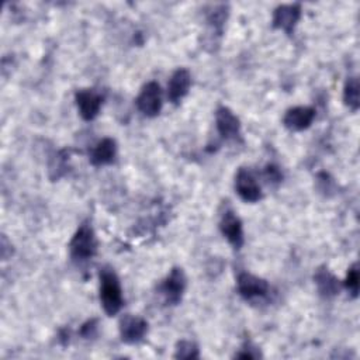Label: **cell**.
Here are the masks:
<instances>
[{"instance_id":"ba28073f","label":"cell","mask_w":360,"mask_h":360,"mask_svg":"<svg viewBox=\"0 0 360 360\" xmlns=\"http://www.w3.org/2000/svg\"><path fill=\"white\" fill-rule=\"evenodd\" d=\"M148 330V322L138 315H125L120 321V335L125 343H138Z\"/></svg>"},{"instance_id":"44dd1931","label":"cell","mask_w":360,"mask_h":360,"mask_svg":"<svg viewBox=\"0 0 360 360\" xmlns=\"http://www.w3.org/2000/svg\"><path fill=\"white\" fill-rule=\"evenodd\" d=\"M264 174H266V179L271 183H280L281 179H283V174H281L280 169L274 165H267L266 169H264Z\"/></svg>"},{"instance_id":"3957f363","label":"cell","mask_w":360,"mask_h":360,"mask_svg":"<svg viewBox=\"0 0 360 360\" xmlns=\"http://www.w3.org/2000/svg\"><path fill=\"white\" fill-rule=\"evenodd\" d=\"M236 287H238L239 294L246 301H255V300L264 298L270 292V287L266 280H263L257 276H253L248 271H242L238 274Z\"/></svg>"},{"instance_id":"5bb4252c","label":"cell","mask_w":360,"mask_h":360,"mask_svg":"<svg viewBox=\"0 0 360 360\" xmlns=\"http://www.w3.org/2000/svg\"><path fill=\"white\" fill-rule=\"evenodd\" d=\"M117 156V145L112 138H104L91 149L90 162L94 166H104L114 162Z\"/></svg>"},{"instance_id":"277c9868","label":"cell","mask_w":360,"mask_h":360,"mask_svg":"<svg viewBox=\"0 0 360 360\" xmlns=\"http://www.w3.org/2000/svg\"><path fill=\"white\" fill-rule=\"evenodd\" d=\"M138 110L146 117H156L162 110V90L156 82L146 83L136 97Z\"/></svg>"},{"instance_id":"6da1fadb","label":"cell","mask_w":360,"mask_h":360,"mask_svg":"<svg viewBox=\"0 0 360 360\" xmlns=\"http://www.w3.org/2000/svg\"><path fill=\"white\" fill-rule=\"evenodd\" d=\"M100 301L107 315L112 316L122 307V290L115 271L104 267L100 271Z\"/></svg>"},{"instance_id":"603a6c76","label":"cell","mask_w":360,"mask_h":360,"mask_svg":"<svg viewBox=\"0 0 360 360\" xmlns=\"http://www.w3.org/2000/svg\"><path fill=\"white\" fill-rule=\"evenodd\" d=\"M253 349L250 347V345L248 343V345H245V347L242 349V352H239V353H236L235 354V357H240V359H256V357H259L260 356V353L259 352H252Z\"/></svg>"},{"instance_id":"e0dca14e","label":"cell","mask_w":360,"mask_h":360,"mask_svg":"<svg viewBox=\"0 0 360 360\" xmlns=\"http://www.w3.org/2000/svg\"><path fill=\"white\" fill-rule=\"evenodd\" d=\"M226 17H228V7L225 4L214 6L212 10L208 13L207 21H208V24L211 25V28H212V31L215 34L219 35L222 32V28H224V24L226 21Z\"/></svg>"},{"instance_id":"7402d4cb","label":"cell","mask_w":360,"mask_h":360,"mask_svg":"<svg viewBox=\"0 0 360 360\" xmlns=\"http://www.w3.org/2000/svg\"><path fill=\"white\" fill-rule=\"evenodd\" d=\"M97 332V321L96 319H90L87 321L86 323L82 325L80 328V335L84 338V339H90L96 335Z\"/></svg>"},{"instance_id":"9a60e30c","label":"cell","mask_w":360,"mask_h":360,"mask_svg":"<svg viewBox=\"0 0 360 360\" xmlns=\"http://www.w3.org/2000/svg\"><path fill=\"white\" fill-rule=\"evenodd\" d=\"M314 280L319 294L325 298L335 297L340 290L339 280L326 267H319L314 276Z\"/></svg>"},{"instance_id":"7c38bea8","label":"cell","mask_w":360,"mask_h":360,"mask_svg":"<svg viewBox=\"0 0 360 360\" xmlns=\"http://www.w3.org/2000/svg\"><path fill=\"white\" fill-rule=\"evenodd\" d=\"M314 118H315V110L312 107L300 105V107H292L285 112L283 118V124L290 131H304L312 124Z\"/></svg>"},{"instance_id":"52a82bcc","label":"cell","mask_w":360,"mask_h":360,"mask_svg":"<svg viewBox=\"0 0 360 360\" xmlns=\"http://www.w3.org/2000/svg\"><path fill=\"white\" fill-rule=\"evenodd\" d=\"M186 290V276L180 267L172 269L169 276L163 280L160 285V292L163 294L166 302L174 305L181 300Z\"/></svg>"},{"instance_id":"8fae6325","label":"cell","mask_w":360,"mask_h":360,"mask_svg":"<svg viewBox=\"0 0 360 360\" xmlns=\"http://www.w3.org/2000/svg\"><path fill=\"white\" fill-rule=\"evenodd\" d=\"M217 131L224 139H235L240 132L239 118L228 108L219 107L215 112Z\"/></svg>"},{"instance_id":"9c48e42d","label":"cell","mask_w":360,"mask_h":360,"mask_svg":"<svg viewBox=\"0 0 360 360\" xmlns=\"http://www.w3.org/2000/svg\"><path fill=\"white\" fill-rule=\"evenodd\" d=\"M301 17L300 4H283L278 6L273 13V27L283 30L285 34L291 35L295 24Z\"/></svg>"},{"instance_id":"ac0fdd59","label":"cell","mask_w":360,"mask_h":360,"mask_svg":"<svg viewBox=\"0 0 360 360\" xmlns=\"http://www.w3.org/2000/svg\"><path fill=\"white\" fill-rule=\"evenodd\" d=\"M69 153L66 150H60L49 163V176L52 180H58L66 172V160Z\"/></svg>"},{"instance_id":"8992f818","label":"cell","mask_w":360,"mask_h":360,"mask_svg":"<svg viewBox=\"0 0 360 360\" xmlns=\"http://www.w3.org/2000/svg\"><path fill=\"white\" fill-rule=\"evenodd\" d=\"M75 100H76L79 114L86 121L94 120L103 104V96L91 89L79 90L75 96Z\"/></svg>"},{"instance_id":"30bf717a","label":"cell","mask_w":360,"mask_h":360,"mask_svg":"<svg viewBox=\"0 0 360 360\" xmlns=\"http://www.w3.org/2000/svg\"><path fill=\"white\" fill-rule=\"evenodd\" d=\"M219 229L235 249H239L243 245V226L233 211L228 210L222 214L219 221Z\"/></svg>"},{"instance_id":"d6986e66","label":"cell","mask_w":360,"mask_h":360,"mask_svg":"<svg viewBox=\"0 0 360 360\" xmlns=\"http://www.w3.org/2000/svg\"><path fill=\"white\" fill-rule=\"evenodd\" d=\"M198 347L191 340H180L176 345V359H198Z\"/></svg>"},{"instance_id":"4fadbf2b","label":"cell","mask_w":360,"mask_h":360,"mask_svg":"<svg viewBox=\"0 0 360 360\" xmlns=\"http://www.w3.org/2000/svg\"><path fill=\"white\" fill-rule=\"evenodd\" d=\"M191 84V76L187 69H177L167 83V98L170 103L177 104L180 103L184 96L188 93Z\"/></svg>"},{"instance_id":"2e32d148","label":"cell","mask_w":360,"mask_h":360,"mask_svg":"<svg viewBox=\"0 0 360 360\" xmlns=\"http://www.w3.org/2000/svg\"><path fill=\"white\" fill-rule=\"evenodd\" d=\"M360 91H359V80L357 77H349L343 87V101L345 104L356 111L360 104Z\"/></svg>"},{"instance_id":"5b68a950","label":"cell","mask_w":360,"mask_h":360,"mask_svg":"<svg viewBox=\"0 0 360 360\" xmlns=\"http://www.w3.org/2000/svg\"><path fill=\"white\" fill-rule=\"evenodd\" d=\"M235 188L238 195L246 202H256L262 198V188L253 173L240 167L235 177Z\"/></svg>"},{"instance_id":"ffe728a7","label":"cell","mask_w":360,"mask_h":360,"mask_svg":"<svg viewBox=\"0 0 360 360\" xmlns=\"http://www.w3.org/2000/svg\"><path fill=\"white\" fill-rule=\"evenodd\" d=\"M359 269L357 264H352L350 269L347 270L346 278H345V287L347 288V291L350 292L352 297H357L359 294Z\"/></svg>"},{"instance_id":"7a4b0ae2","label":"cell","mask_w":360,"mask_h":360,"mask_svg":"<svg viewBox=\"0 0 360 360\" xmlns=\"http://www.w3.org/2000/svg\"><path fill=\"white\" fill-rule=\"evenodd\" d=\"M70 256L76 262H86L97 252V240L90 224L84 222L79 226L69 243Z\"/></svg>"}]
</instances>
